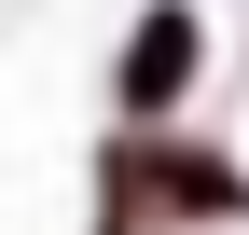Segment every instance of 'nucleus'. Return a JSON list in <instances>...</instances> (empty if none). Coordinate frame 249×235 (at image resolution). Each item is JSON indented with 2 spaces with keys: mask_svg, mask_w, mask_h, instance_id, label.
Here are the masks:
<instances>
[{
  "mask_svg": "<svg viewBox=\"0 0 249 235\" xmlns=\"http://www.w3.org/2000/svg\"><path fill=\"white\" fill-rule=\"evenodd\" d=\"M180 83H194V0H152L139 42H124V69H111V97H124V111H166Z\"/></svg>",
  "mask_w": 249,
  "mask_h": 235,
  "instance_id": "obj_1",
  "label": "nucleus"
},
{
  "mask_svg": "<svg viewBox=\"0 0 249 235\" xmlns=\"http://www.w3.org/2000/svg\"><path fill=\"white\" fill-rule=\"evenodd\" d=\"M111 194H180V221H235V208H249V180H235L222 152H139Z\"/></svg>",
  "mask_w": 249,
  "mask_h": 235,
  "instance_id": "obj_2",
  "label": "nucleus"
}]
</instances>
